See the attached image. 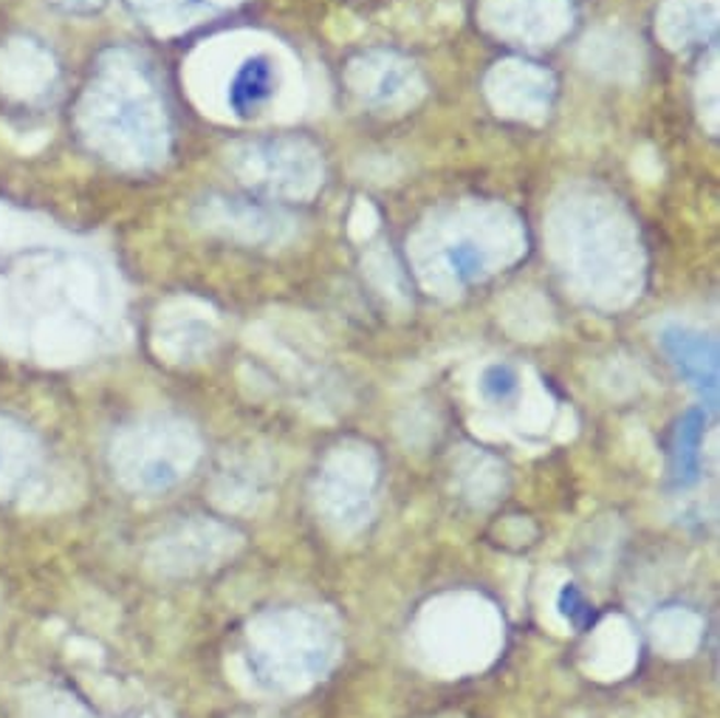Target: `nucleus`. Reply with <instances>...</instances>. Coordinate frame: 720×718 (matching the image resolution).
Segmentation results:
<instances>
[{"label": "nucleus", "instance_id": "1", "mask_svg": "<svg viewBox=\"0 0 720 718\" xmlns=\"http://www.w3.org/2000/svg\"><path fill=\"white\" fill-rule=\"evenodd\" d=\"M661 349L666 351L681 377L693 382V388L715 411L718 408V345L698 331L673 326L661 331Z\"/></svg>", "mask_w": 720, "mask_h": 718}, {"label": "nucleus", "instance_id": "2", "mask_svg": "<svg viewBox=\"0 0 720 718\" xmlns=\"http://www.w3.org/2000/svg\"><path fill=\"white\" fill-rule=\"evenodd\" d=\"M274 94V66L265 55H255L249 60H244L235 76L229 83V94H226V103H229L232 114L238 119H252L265 103L269 96Z\"/></svg>", "mask_w": 720, "mask_h": 718}, {"label": "nucleus", "instance_id": "3", "mask_svg": "<svg viewBox=\"0 0 720 718\" xmlns=\"http://www.w3.org/2000/svg\"><path fill=\"white\" fill-rule=\"evenodd\" d=\"M704 427H707V413L700 411V408L686 411L678 427H675V486H693L700 479V438H704Z\"/></svg>", "mask_w": 720, "mask_h": 718}, {"label": "nucleus", "instance_id": "4", "mask_svg": "<svg viewBox=\"0 0 720 718\" xmlns=\"http://www.w3.org/2000/svg\"><path fill=\"white\" fill-rule=\"evenodd\" d=\"M559 614L577 631H588L597 623V611H593L591 602L585 600V595L574 582H565L563 591H559Z\"/></svg>", "mask_w": 720, "mask_h": 718}, {"label": "nucleus", "instance_id": "5", "mask_svg": "<svg viewBox=\"0 0 720 718\" xmlns=\"http://www.w3.org/2000/svg\"><path fill=\"white\" fill-rule=\"evenodd\" d=\"M481 390H483V397L492 399V402H504V399H509L511 393L517 390L515 368L506 363L489 365V368L483 370Z\"/></svg>", "mask_w": 720, "mask_h": 718}, {"label": "nucleus", "instance_id": "6", "mask_svg": "<svg viewBox=\"0 0 720 718\" xmlns=\"http://www.w3.org/2000/svg\"><path fill=\"white\" fill-rule=\"evenodd\" d=\"M447 260L458 281H475L477 274L483 272V252L475 244H458V247L449 249Z\"/></svg>", "mask_w": 720, "mask_h": 718}]
</instances>
